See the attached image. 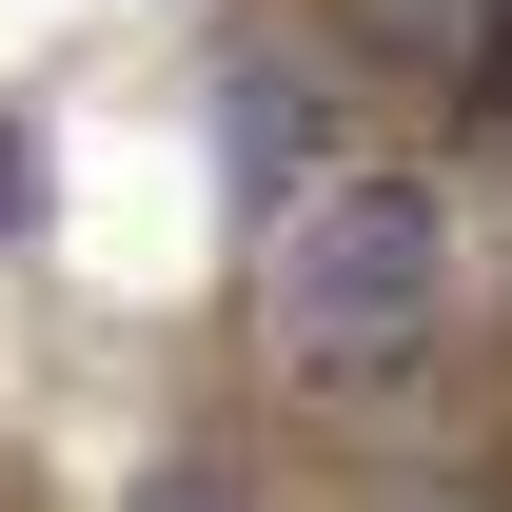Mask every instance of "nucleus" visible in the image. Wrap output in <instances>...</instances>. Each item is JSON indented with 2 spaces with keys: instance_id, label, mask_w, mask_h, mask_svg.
<instances>
[{
  "instance_id": "nucleus-1",
  "label": "nucleus",
  "mask_w": 512,
  "mask_h": 512,
  "mask_svg": "<svg viewBox=\"0 0 512 512\" xmlns=\"http://www.w3.org/2000/svg\"><path fill=\"white\" fill-rule=\"evenodd\" d=\"M473 335V256H453V197L414 158H335L276 237H256V355L296 414H414Z\"/></svg>"
},
{
  "instance_id": "nucleus-2",
  "label": "nucleus",
  "mask_w": 512,
  "mask_h": 512,
  "mask_svg": "<svg viewBox=\"0 0 512 512\" xmlns=\"http://www.w3.org/2000/svg\"><path fill=\"white\" fill-rule=\"evenodd\" d=\"M217 158H237V217L276 237V217L335 178V158H316V79H296V60H237V79H217Z\"/></svg>"
},
{
  "instance_id": "nucleus-3",
  "label": "nucleus",
  "mask_w": 512,
  "mask_h": 512,
  "mask_svg": "<svg viewBox=\"0 0 512 512\" xmlns=\"http://www.w3.org/2000/svg\"><path fill=\"white\" fill-rule=\"evenodd\" d=\"M119 512H256V493H237V453H217V434H178V453H138Z\"/></svg>"
}]
</instances>
